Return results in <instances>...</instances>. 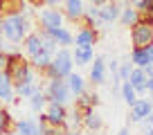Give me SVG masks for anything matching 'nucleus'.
Segmentation results:
<instances>
[{"label": "nucleus", "mask_w": 153, "mask_h": 135, "mask_svg": "<svg viewBox=\"0 0 153 135\" xmlns=\"http://www.w3.org/2000/svg\"><path fill=\"white\" fill-rule=\"evenodd\" d=\"M0 52H5V47H2V36H0Z\"/></svg>", "instance_id": "obj_38"}, {"label": "nucleus", "mask_w": 153, "mask_h": 135, "mask_svg": "<svg viewBox=\"0 0 153 135\" xmlns=\"http://www.w3.org/2000/svg\"><path fill=\"white\" fill-rule=\"evenodd\" d=\"M0 36H2V18H0Z\"/></svg>", "instance_id": "obj_41"}, {"label": "nucleus", "mask_w": 153, "mask_h": 135, "mask_svg": "<svg viewBox=\"0 0 153 135\" xmlns=\"http://www.w3.org/2000/svg\"><path fill=\"white\" fill-rule=\"evenodd\" d=\"M83 128L90 131V133H99V131L104 128V117H101L95 108L86 111L83 113Z\"/></svg>", "instance_id": "obj_16"}, {"label": "nucleus", "mask_w": 153, "mask_h": 135, "mask_svg": "<svg viewBox=\"0 0 153 135\" xmlns=\"http://www.w3.org/2000/svg\"><path fill=\"white\" fill-rule=\"evenodd\" d=\"M38 90H43V88H41V83H38L36 79H32V81H25V83H18V86H16V95L23 97V99H29V97L36 95Z\"/></svg>", "instance_id": "obj_25"}, {"label": "nucleus", "mask_w": 153, "mask_h": 135, "mask_svg": "<svg viewBox=\"0 0 153 135\" xmlns=\"http://www.w3.org/2000/svg\"><path fill=\"white\" fill-rule=\"evenodd\" d=\"M104 2H108V0H92V5H97V7H101Z\"/></svg>", "instance_id": "obj_36"}, {"label": "nucleus", "mask_w": 153, "mask_h": 135, "mask_svg": "<svg viewBox=\"0 0 153 135\" xmlns=\"http://www.w3.org/2000/svg\"><path fill=\"white\" fill-rule=\"evenodd\" d=\"M38 20H41V25H43V29H56V27H63V20H65V14H63L61 9H54V7H50V9H43L41 14H38Z\"/></svg>", "instance_id": "obj_8"}, {"label": "nucleus", "mask_w": 153, "mask_h": 135, "mask_svg": "<svg viewBox=\"0 0 153 135\" xmlns=\"http://www.w3.org/2000/svg\"><path fill=\"white\" fill-rule=\"evenodd\" d=\"M7 74L11 77V81L18 86V83H25V81H32L34 77V68L29 61H25L20 54H7Z\"/></svg>", "instance_id": "obj_2"}, {"label": "nucleus", "mask_w": 153, "mask_h": 135, "mask_svg": "<svg viewBox=\"0 0 153 135\" xmlns=\"http://www.w3.org/2000/svg\"><path fill=\"white\" fill-rule=\"evenodd\" d=\"M63 14H65L68 20L76 23V20H81L83 14H86V5H83V0H63Z\"/></svg>", "instance_id": "obj_14"}, {"label": "nucleus", "mask_w": 153, "mask_h": 135, "mask_svg": "<svg viewBox=\"0 0 153 135\" xmlns=\"http://www.w3.org/2000/svg\"><path fill=\"white\" fill-rule=\"evenodd\" d=\"M135 9L142 16H151L153 14V0H140L137 5H135Z\"/></svg>", "instance_id": "obj_29"}, {"label": "nucleus", "mask_w": 153, "mask_h": 135, "mask_svg": "<svg viewBox=\"0 0 153 135\" xmlns=\"http://www.w3.org/2000/svg\"><path fill=\"white\" fill-rule=\"evenodd\" d=\"M142 124H146V128H153V113H151V115H149L146 119L142 122Z\"/></svg>", "instance_id": "obj_33"}, {"label": "nucleus", "mask_w": 153, "mask_h": 135, "mask_svg": "<svg viewBox=\"0 0 153 135\" xmlns=\"http://www.w3.org/2000/svg\"><path fill=\"white\" fill-rule=\"evenodd\" d=\"M63 135H81V133H79V131H72V128H65V133H63Z\"/></svg>", "instance_id": "obj_35"}, {"label": "nucleus", "mask_w": 153, "mask_h": 135, "mask_svg": "<svg viewBox=\"0 0 153 135\" xmlns=\"http://www.w3.org/2000/svg\"><path fill=\"white\" fill-rule=\"evenodd\" d=\"M88 77L95 86H104L106 79H108V61L104 56H95L90 63V74Z\"/></svg>", "instance_id": "obj_9"}, {"label": "nucleus", "mask_w": 153, "mask_h": 135, "mask_svg": "<svg viewBox=\"0 0 153 135\" xmlns=\"http://www.w3.org/2000/svg\"><path fill=\"white\" fill-rule=\"evenodd\" d=\"M45 106H48V97H45L43 90H38L36 95L29 97V111L32 113H43Z\"/></svg>", "instance_id": "obj_26"}, {"label": "nucleus", "mask_w": 153, "mask_h": 135, "mask_svg": "<svg viewBox=\"0 0 153 135\" xmlns=\"http://www.w3.org/2000/svg\"><path fill=\"white\" fill-rule=\"evenodd\" d=\"M131 63L137 68L153 65V45L146 47H131Z\"/></svg>", "instance_id": "obj_12"}, {"label": "nucleus", "mask_w": 153, "mask_h": 135, "mask_svg": "<svg viewBox=\"0 0 153 135\" xmlns=\"http://www.w3.org/2000/svg\"><path fill=\"white\" fill-rule=\"evenodd\" d=\"M146 18H149V23H151V25H153V14H151V16H146Z\"/></svg>", "instance_id": "obj_39"}, {"label": "nucleus", "mask_w": 153, "mask_h": 135, "mask_svg": "<svg viewBox=\"0 0 153 135\" xmlns=\"http://www.w3.org/2000/svg\"><path fill=\"white\" fill-rule=\"evenodd\" d=\"M120 95H122V99L128 104V106H133L135 101H137V90H135L133 86H131V81H122V86H120Z\"/></svg>", "instance_id": "obj_27"}, {"label": "nucleus", "mask_w": 153, "mask_h": 135, "mask_svg": "<svg viewBox=\"0 0 153 135\" xmlns=\"http://www.w3.org/2000/svg\"><path fill=\"white\" fill-rule=\"evenodd\" d=\"M63 133H65V126H54L41 117V135H63Z\"/></svg>", "instance_id": "obj_28"}, {"label": "nucleus", "mask_w": 153, "mask_h": 135, "mask_svg": "<svg viewBox=\"0 0 153 135\" xmlns=\"http://www.w3.org/2000/svg\"><path fill=\"white\" fill-rule=\"evenodd\" d=\"M72 59H74V65H90L92 59H95V50L92 47H76L74 45Z\"/></svg>", "instance_id": "obj_22"}, {"label": "nucleus", "mask_w": 153, "mask_h": 135, "mask_svg": "<svg viewBox=\"0 0 153 135\" xmlns=\"http://www.w3.org/2000/svg\"><path fill=\"white\" fill-rule=\"evenodd\" d=\"M16 128H18L20 135H41V122H36L34 117L20 119V122H16Z\"/></svg>", "instance_id": "obj_23"}, {"label": "nucleus", "mask_w": 153, "mask_h": 135, "mask_svg": "<svg viewBox=\"0 0 153 135\" xmlns=\"http://www.w3.org/2000/svg\"><path fill=\"white\" fill-rule=\"evenodd\" d=\"M120 14H122V5L117 0H108L99 7V16H101V23L104 25H110V23H117L120 20Z\"/></svg>", "instance_id": "obj_11"}, {"label": "nucleus", "mask_w": 153, "mask_h": 135, "mask_svg": "<svg viewBox=\"0 0 153 135\" xmlns=\"http://www.w3.org/2000/svg\"><path fill=\"white\" fill-rule=\"evenodd\" d=\"M65 83H68V88H70V92H72L74 97H79V95H83V92H86V79H83L81 74H76L74 70L65 77Z\"/></svg>", "instance_id": "obj_20"}, {"label": "nucleus", "mask_w": 153, "mask_h": 135, "mask_svg": "<svg viewBox=\"0 0 153 135\" xmlns=\"http://www.w3.org/2000/svg\"><path fill=\"white\" fill-rule=\"evenodd\" d=\"M9 113L5 111V108H0V133H11V128H9Z\"/></svg>", "instance_id": "obj_30"}, {"label": "nucleus", "mask_w": 153, "mask_h": 135, "mask_svg": "<svg viewBox=\"0 0 153 135\" xmlns=\"http://www.w3.org/2000/svg\"><path fill=\"white\" fill-rule=\"evenodd\" d=\"M43 117L45 122H50V124H54V126H65V122H68V111H65V106L63 104H56V101H48V106H45V111H43Z\"/></svg>", "instance_id": "obj_7"}, {"label": "nucleus", "mask_w": 153, "mask_h": 135, "mask_svg": "<svg viewBox=\"0 0 153 135\" xmlns=\"http://www.w3.org/2000/svg\"><path fill=\"white\" fill-rule=\"evenodd\" d=\"M25 50H27L29 56L43 50V36H41V32H32L25 36Z\"/></svg>", "instance_id": "obj_24"}, {"label": "nucleus", "mask_w": 153, "mask_h": 135, "mask_svg": "<svg viewBox=\"0 0 153 135\" xmlns=\"http://www.w3.org/2000/svg\"><path fill=\"white\" fill-rule=\"evenodd\" d=\"M7 135H20V133H18V131H11V133H7Z\"/></svg>", "instance_id": "obj_40"}, {"label": "nucleus", "mask_w": 153, "mask_h": 135, "mask_svg": "<svg viewBox=\"0 0 153 135\" xmlns=\"http://www.w3.org/2000/svg\"><path fill=\"white\" fill-rule=\"evenodd\" d=\"M151 113H153V101H151V97H137V101L131 106L128 119L133 122V124H142V122L146 119Z\"/></svg>", "instance_id": "obj_6"}, {"label": "nucleus", "mask_w": 153, "mask_h": 135, "mask_svg": "<svg viewBox=\"0 0 153 135\" xmlns=\"http://www.w3.org/2000/svg\"><path fill=\"white\" fill-rule=\"evenodd\" d=\"M140 18H142V14H140L133 5H122V14H120V20H117V23H120L122 27H128L131 29Z\"/></svg>", "instance_id": "obj_17"}, {"label": "nucleus", "mask_w": 153, "mask_h": 135, "mask_svg": "<svg viewBox=\"0 0 153 135\" xmlns=\"http://www.w3.org/2000/svg\"><path fill=\"white\" fill-rule=\"evenodd\" d=\"M43 5H48V7H59V5H63V0H41Z\"/></svg>", "instance_id": "obj_32"}, {"label": "nucleus", "mask_w": 153, "mask_h": 135, "mask_svg": "<svg viewBox=\"0 0 153 135\" xmlns=\"http://www.w3.org/2000/svg\"><path fill=\"white\" fill-rule=\"evenodd\" d=\"M133 63H131V59L126 63H120V79L122 81H128V77H131V70H133Z\"/></svg>", "instance_id": "obj_31"}, {"label": "nucleus", "mask_w": 153, "mask_h": 135, "mask_svg": "<svg viewBox=\"0 0 153 135\" xmlns=\"http://www.w3.org/2000/svg\"><path fill=\"white\" fill-rule=\"evenodd\" d=\"M52 56H54L52 52H48V50H41V52H36V54H32V56H29V63H32L34 70H41V72H45V70L50 68V63H52Z\"/></svg>", "instance_id": "obj_18"}, {"label": "nucleus", "mask_w": 153, "mask_h": 135, "mask_svg": "<svg viewBox=\"0 0 153 135\" xmlns=\"http://www.w3.org/2000/svg\"><path fill=\"white\" fill-rule=\"evenodd\" d=\"M128 81H131V86L137 90V95H146V81H149V77H146V70L144 68H137L135 65L133 70H131V77H128Z\"/></svg>", "instance_id": "obj_15"}, {"label": "nucleus", "mask_w": 153, "mask_h": 135, "mask_svg": "<svg viewBox=\"0 0 153 135\" xmlns=\"http://www.w3.org/2000/svg\"><path fill=\"white\" fill-rule=\"evenodd\" d=\"M48 32V29H45ZM50 36L56 41V45L61 47H68V45H74V34L70 32L68 27H56V29H50Z\"/></svg>", "instance_id": "obj_19"}, {"label": "nucleus", "mask_w": 153, "mask_h": 135, "mask_svg": "<svg viewBox=\"0 0 153 135\" xmlns=\"http://www.w3.org/2000/svg\"><path fill=\"white\" fill-rule=\"evenodd\" d=\"M27 34H29V23L20 11L18 14H7L2 18V36L9 39L11 43H20Z\"/></svg>", "instance_id": "obj_1"}, {"label": "nucleus", "mask_w": 153, "mask_h": 135, "mask_svg": "<svg viewBox=\"0 0 153 135\" xmlns=\"http://www.w3.org/2000/svg\"><path fill=\"white\" fill-rule=\"evenodd\" d=\"M76 108L81 113H86V111H90V108H97V104H99V95H95V92H83V95H79L76 97Z\"/></svg>", "instance_id": "obj_21"}, {"label": "nucleus", "mask_w": 153, "mask_h": 135, "mask_svg": "<svg viewBox=\"0 0 153 135\" xmlns=\"http://www.w3.org/2000/svg\"><path fill=\"white\" fill-rule=\"evenodd\" d=\"M45 97H48V101H56V104H63V106H68V104L74 101V95L70 92L65 79H50Z\"/></svg>", "instance_id": "obj_5"}, {"label": "nucleus", "mask_w": 153, "mask_h": 135, "mask_svg": "<svg viewBox=\"0 0 153 135\" xmlns=\"http://www.w3.org/2000/svg\"><path fill=\"white\" fill-rule=\"evenodd\" d=\"M117 135H131V128H128V126H124V128H120V133H117Z\"/></svg>", "instance_id": "obj_34"}, {"label": "nucleus", "mask_w": 153, "mask_h": 135, "mask_svg": "<svg viewBox=\"0 0 153 135\" xmlns=\"http://www.w3.org/2000/svg\"><path fill=\"white\" fill-rule=\"evenodd\" d=\"M16 97V83L11 81V77L7 74V70H0V101L11 104Z\"/></svg>", "instance_id": "obj_13"}, {"label": "nucleus", "mask_w": 153, "mask_h": 135, "mask_svg": "<svg viewBox=\"0 0 153 135\" xmlns=\"http://www.w3.org/2000/svg\"><path fill=\"white\" fill-rule=\"evenodd\" d=\"M97 39H99L97 27H88V25H83V27L74 34V45H76V47H95Z\"/></svg>", "instance_id": "obj_10"}, {"label": "nucleus", "mask_w": 153, "mask_h": 135, "mask_svg": "<svg viewBox=\"0 0 153 135\" xmlns=\"http://www.w3.org/2000/svg\"><path fill=\"white\" fill-rule=\"evenodd\" d=\"M72 68H74V59H72V52L68 47H59L52 56V63L50 68L45 70L50 79H65L68 74L72 72Z\"/></svg>", "instance_id": "obj_3"}, {"label": "nucleus", "mask_w": 153, "mask_h": 135, "mask_svg": "<svg viewBox=\"0 0 153 135\" xmlns=\"http://www.w3.org/2000/svg\"><path fill=\"white\" fill-rule=\"evenodd\" d=\"M144 135H153V128H146V131H144Z\"/></svg>", "instance_id": "obj_37"}, {"label": "nucleus", "mask_w": 153, "mask_h": 135, "mask_svg": "<svg viewBox=\"0 0 153 135\" xmlns=\"http://www.w3.org/2000/svg\"><path fill=\"white\" fill-rule=\"evenodd\" d=\"M131 43H133V47L153 45V25L149 23L146 16H142V18L131 27Z\"/></svg>", "instance_id": "obj_4"}]
</instances>
